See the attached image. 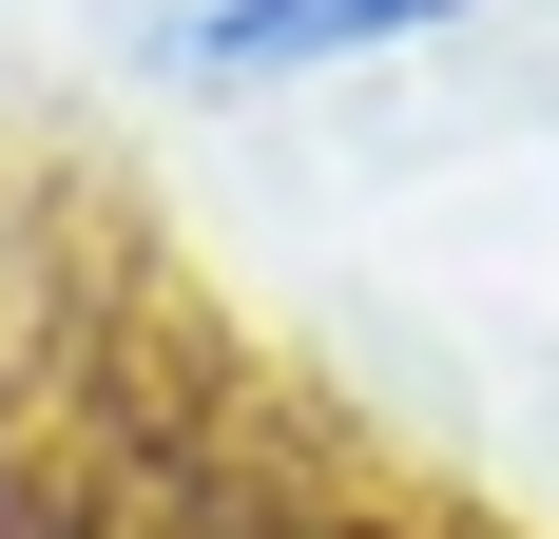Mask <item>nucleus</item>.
I'll use <instances>...</instances> for the list:
<instances>
[{"label": "nucleus", "mask_w": 559, "mask_h": 539, "mask_svg": "<svg viewBox=\"0 0 559 539\" xmlns=\"http://www.w3.org/2000/svg\"><path fill=\"white\" fill-rule=\"evenodd\" d=\"M347 501L329 405L116 213L0 347V539H309Z\"/></svg>", "instance_id": "nucleus-1"}, {"label": "nucleus", "mask_w": 559, "mask_h": 539, "mask_svg": "<svg viewBox=\"0 0 559 539\" xmlns=\"http://www.w3.org/2000/svg\"><path fill=\"white\" fill-rule=\"evenodd\" d=\"M463 0H193L174 20V77H213V97H271V77H347V58H405L444 39Z\"/></svg>", "instance_id": "nucleus-2"}, {"label": "nucleus", "mask_w": 559, "mask_h": 539, "mask_svg": "<svg viewBox=\"0 0 559 539\" xmlns=\"http://www.w3.org/2000/svg\"><path fill=\"white\" fill-rule=\"evenodd\" d=\"M309 539H483V520H444V501H367V482H347Z\"/></svg>", "instance_id": "nucleus-3"}]
</instances>
